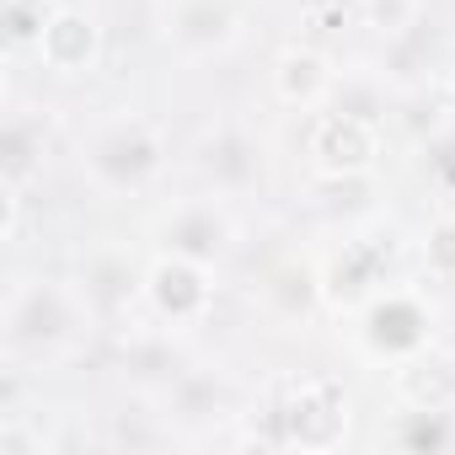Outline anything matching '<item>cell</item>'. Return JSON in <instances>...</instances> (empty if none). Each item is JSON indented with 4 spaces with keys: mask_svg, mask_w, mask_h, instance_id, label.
Listing matches in <instances>:
<instances>
[{
    "mask_svg": "<svg viewBox=\"0 0 455 455\" xmlns=\"http://www.w3.org/2000/svg\"><path fill=\"white\" fill-rule=\"evenodd\" d=\"M327 60L316 54V49H284L279 54V70H274V92L290 102V108H311V102H322V92H327Z\"/></svg>",
    "mask_w": 455,
    "mask_h": 455,
    "instance_id": "cell-8",
    "label": "cell"
},
{
    "mask_svg": "<svg viewBox=\"0 0 455 455\" xmlns=\"http://www.w3.org/2000/svg\"><path fill=\"white\" fill-rule=\"evenodd\" d=\"M450 444V412L444 407H412L402 418V450H418V455H434Z\"/></svg>",
    "mask_w": 455,
    "mask_h": 455,
    "instance_id": "cell-12",
    "label": "cell"
},
{
    "mask_svg": "<svg viewBox=\"0 0 455 455\" xmlns=\"http://www.w3.org/2000/svg\"><path fill=\"white\" fill-rule=\"evenodd\" d=\"M412 0H370V22L380 28V33H402L407 22H412Z\"/></svg>",
    "mask_w": 455,
    "mask_h": 455,
    "instance_id": "cell-16",
    "label": "cell"
},
{
    "mask_svg": "<svg viewBox=\"0 0 455 455\" xmlns=\"http://www.w3.org/2000/svg\"><path fill=\"white\" fill-rule=\"evenodd\" d=\"M359 6H370V0H359Z\"/></svg>",
    "mask_w": 455,
    "mask_h": 455,
    "instance_id": "cell-19",
    "label": "cell"
},
{
    "mask_svg": "<svg viewBox=\"0 0 455 455\" xmlns=\"http://www.w3.org/2000/svg\"><path fill=\"white\" fill-rule=\"evenodd\" d=\"M380 279V247L370 242H354L332 268H327V300L332 306H359Z\"/></svg>",
    "mask_w": 455,
    "mask_h": 455,
    "instance_id": "cell-9",
    "label": "cell"
},
{
    "mask_svg": "<svg viewBox=\"0 0 455 455\" xmlns=\"http://www.w3.org/2000/svg\"><path fill=\"white\" fill-rule=\"evenodd\" d=\"M364 343L386 359H412L423 343H428V311L423 300L412 295H375L370 300V316H364Z\"/></svg>",
    "mask_w": 455,
    "mask_h": 455,
    "instance_id": "cell-4",
    "label": "cell"
},
{
    "mask_svg": "<svg viewBox=\"0 0 455 455\" xmlns=\"http://www.w3.org/2000/svg\"><path fill=\"white\" fill-rule=\"evenodd\" d=\"M0 150H6V161H0L6 182H22V177H28V166H33V140H28V129H22V124H12V129H6V140H0Z\"/></svg>",
    "mask_w": 455,
    "mask_h": 455,
    "instance_id": "cell-15",
    "label": "cell"
},
{
    "mask_svg": "<svg viewBox=\"0 0 455 455\" xmlns=\"http://www.w3.org/2000/svg\"><path fill=\"white\" fill-rule=\"evenodd\" d=\"M145 290H150V306L166 316V322H198L209 311V263L198 258H182V252H166L150 263L145 274Z\"/></svg>",
    "mask_w": 455,
    "mask_h": 455,
    "instance_id": "cell-3",
    "label": "cell"
},
{
    "mask_svg": "<svg viewBox=\"0 0 455 455\" xmlns=\"http://www.w3.org/2000/svg\"><path fill=\"white\" fill-rule=\"evenodd\" d=\"M311 28H316V33L348 28V0H327V6H316V12H311Z\"/></svg>",
    "mask_w": 455,
    "mask_h": 455,
    "instance_id": "cell-17",
    "label": "cell"
},
{
    "mask_svg": "<svg viewBox=\"0 0 455 455\" xmlns=\"http://www.w3.org/2000/svg\"><path fill=\"white\" fill-rule=\"evenodd\" d=\"M156 161H161V145L140 124L134 129H113V134H102L92 145V166L102 177H113V182H140L145 172H156Z\"/></svg>",
    "mask_w": 455,
    "mask_h": 455,
    "instance_id": "cell-6",
    "label": "cell"
},
{
    "mask_svg": "<svg viewBox=\"0 0 455 455\" xmlns=\"http://www.w3.org/2000/svg\"><path fill=\"white\" fill-rule=\"evenodd\" d=\"M396 391L412 407H450L455 402V370L450 364H407V370H396Z\"/></svg>",
    "mask_w": 455,
    "mask_h": 455,
    "instance_id": "cell-10",
    "label": "cell"
},
{
    "mask_svg": "<svg viewBox=\"0 0 455 455\" xmlns=\"http://www.w3.org/2000/svg\"><path fill=\"white\" fill-rule=\"evenodd\" d=\"M450 102H455V81H450Z\"/></svg>",
    "mask_w": 455,
    "mask_h": 455,
    "instance_id": "cell-18",
    "label": "cell"
},
{
    "mask_svg": "<svg viewBox=\"0 0 455 455\" xmlns=\"http://www.w3.org/2000/svg\"><path fill=\"white\" fill-rule=\"evenodd\" d=\"M279 444H300V450H332L348 434V391L332 375H306L284 391L279 402Z\"/></svg>",
    "mask_w": 455,
    "mask_h": 455,
    "instance_id": "cell-1",
    "label": "cell"
},
{
    "mask_svg": "<svg viewBox=\"0 0 455 455\" xmlns=\"http://www.w3.org/2000/svg\"><path fill=\"white\" fill-rule=\"evenodd\" d=\"M166 247L182 252V258L214 263V258L225 252V220L214 214V204H193V209H182V214L166 225Z\"/></svg>",
    "mask_w": 455,
    "mask_h": 455,
    "instance_id": "cell-7",
    "label": "cell"
},
{
    "mask_svg": "<svg viewBox=\"0 0 455 455\" xmlns=\"http://www.w3.org/2000/svg\"><path fill=\"white\" fill-rule=\"evenodd\" d=\"M423 263L434 279H455V220H434L423 236Z\"/></svg>",
    "mask_w": 455,
    "mask_h": 455,
    "instance_id": "cell-14",
    "label": "cell"
},
{
    "mask_svg": "<svg viewBox=\"0 0 455 455\" xmlns=\"http://www.w3.org/2000/svg\"><path fill=\"white\" fill-rule=\"evenodd\" d=\"M97 54H102V33H97V22H92L86 12L60 6V12L49 17L44 38H38V60H44L54 76H81V70L97 65Z\"/></svg>",
    "mask_w": 455,
    "mask_h": 455,
    "instance_id": "cell-5",
    "label": "cell"
},
{
    "mask_svg": "<svg viewBox=\"0 0 455 455\" xmlns=\"http://www.w3.org/2000/svg\"><path fill=\"white\" fill-rule=\"evenodd\" d=\"M70 327V311L60 300V290H33L28 306L17 311V338H60Z\"/></svg>",
    "mask_w": 455,
    "mask_h": 455,
    "instance_id": "cell-11",
    "label": "cell"
},
{
    "mask_svg": "<svg viewBox=\"0 0 455 455\" xmlns=\"http://www.w3.org/2000/svg\"><path fill=\"white\" fill-rule=\"evenodd\" d=\"M380 156V134L359 113H322L311 129V161L327 177H364Z\"/></svg>",
    "mask_w": 455,
    "mask_h": 455,
    "instance_id": "cell-2",
    "label": "cell"
},
{
    "mask_svg": "<svg viewBox=\"0 0 455 455\" xmlns=\"http://www.w3.org/2000/svg\"><path fill=\"white\" fill-rule=\"evenodd\" d=\"M54 12H60L54 0H6V44L12 49H28V44L38 49V38H44Z\"/></svg>",
    "mask_w": 455,
    "mask_h": 455,
    "instance_id": "cell-13",
    "label": "cell"
}]
</instances>
